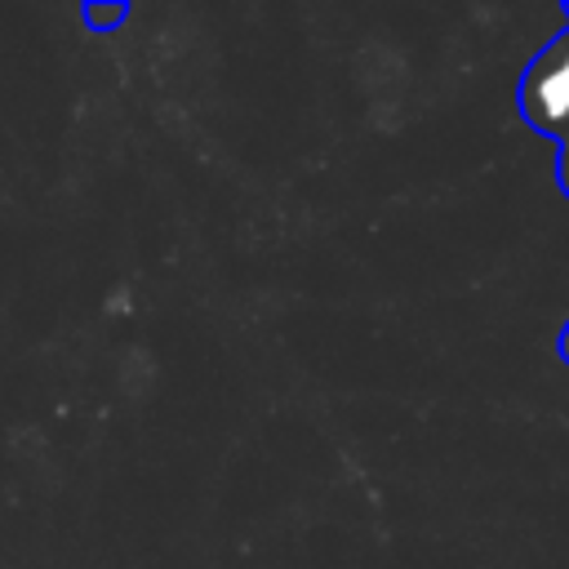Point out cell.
Masks as SVG:
<instances>
[{"label":"cell","mask_w":569,"mask_h":569,"mask_svg":"<svg viewBox=\"0 0 569 569\" xmlns=\"http://www.w3.org/2000/svg\"><path fill=\"white\" fill-rule=\"evenodd\" d=\"M516 98H520V116L533 133L551 138L556 147L569 138V4H565L560 36H551L529 58Z\"/></svg>","instance_id":"cell-1"},{"label":"cell","mask_w":569,"mask_h":569,"mask_svg":"<svg viewBox=\"0 0 569 569\" xmlns=\"http://www.w3.org/2000/svg\"><path fill=\"white\" fill-rule=\"evenodd\" d=\"M80 18H84V27L89 31H116V27H124V18H129V4L124 0H89V4H80Z\"/></svg>","instance_id":"cell-2"},{"label":"cell","mask_w":569,"mask_h":569,"mask_svg":"<svg viewBox=\"0 0 569 569\" xmlns=\"http://www.w3.org/2000/svg\"><path fill=\"white\" fill-rule=\"evenodd\" d=\"M556 182H560V191L569 196V138L556 147Z\"/></svg>","instance_id":"cell-3"},{"label":"cell","mask_w":569,"mask_h":569,"mask_svg":"<svg viewBox=\"0 0 569 569\" xmlns=\"http://www.w3.org/2000/svg\"><path fill=\"white\" fill-rule=\"evenodd\" d=\"M556 351H560V360H565V365H569V325H565V329H560V342H556Z\"/></svg>","instance_id":"cell-4"}]
</instances>
